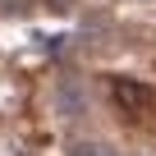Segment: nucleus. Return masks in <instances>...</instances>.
Instances as JSON below:
<instances>
[{"instance_id":"obj_1","label":"nucleus","mask_w":156,"mask_h":156,"mask_svg":"<svg viewBox=\"0 0 156 156\" xmlns=\"http://www.w3.org/2000/svg\"><path fill=\"white\" fill-rule=\"evenodd\" d=\"M110 101L119 106V115L138 119V115H147V106H151V92L138 83V78H110Z\"/></svg>"},{"instance_id":"obj_2","label":"nucleus","mask_w":156,"mask_h":156,"mask_svg":"<svg viewBox=\"0 0 156 156\" xmlns=\"http://www.w3.org/2000/svg\"><path fill=\"white\" fill-rule=\"evenodd\" d=\"M73 5H78V0H46V9H51V14H69Z\"/></svg>"}]
</instances>
